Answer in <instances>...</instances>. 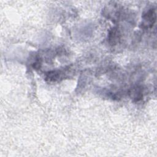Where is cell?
Returning <instances> with one entry per match:
<instances>
[{"label": "cell", "instance_id": "obj_1", "mask_svg": "<svg viewBox=\"0 0 157 157\" xmlns=\"http://www.w3.org/2000/svg\"><path fill=\"white\" fill-rule=\"evenodd\" d=\"M144 19V22L142 25L144 27L147 28H151L156 21V13L154 9H149L142 16Z\"/></svg>", "mask_w": 157, "mask_h": 157}, {"label": "cell", "instance_id": "obj_2", "mask_svg": "<svg viewBox=\"0 0 157 157\" xmlns=\"http://www.w3.org/2000/svg\"><path fill=\"white\" fill-rule=\"evenodd\" d=\"M120 39V33L118 29L116 28H113L109 33V42L110 45H115Z\"/></svg>", "mask_w": 157, "mask_h": 157}]
</instances>
